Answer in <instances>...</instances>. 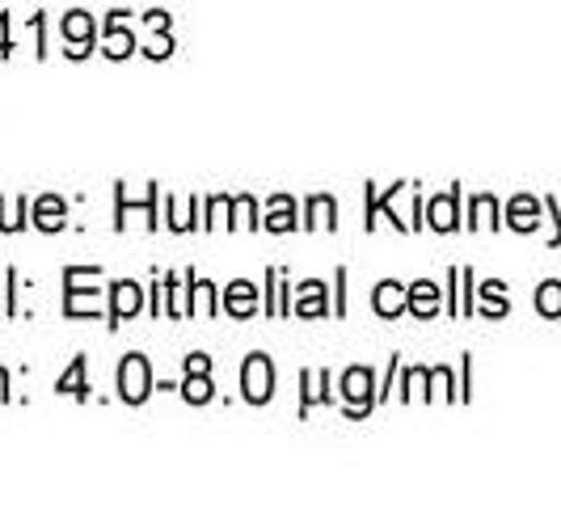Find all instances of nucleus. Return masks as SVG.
<instances>
[{
    "instance_id": "8",
    "label": "nucleus",
    "mask_w": 561,
    "mask_h": 506,
    "mask_svg": "<svg viewBox=\"0 0 561 506\" xmlns=\"http://www.w3.org/2000/svg\"><path fill=\"white\" fill-rule=\"evenodd\" d=\"M253 304H258L253 284H232V287H228V296H224V309H228L232 316H250Z\"/></svg>"
},
{
    "instance_id": "9",
    "label": "nucleus",
    "mask_w": 561,
    "mask_h": 506,
    "mask_svg": "<svg viewBox=\"0 0 561 506\" xmlns=\"http://www.w3.org/2000/svg\"><path fill=\"white\" fill-rule=\"evenodd\" d=\"M409 309L418 316H431L439 309V287L435 284H414L409 287Z\"/></svg>"
},
{
    "instance_id": "3",
    "label": "nucleus",
    "mask_w": 561,
    "mask_h": 506,
    "mask_svg": "<svg viewBox=\"0 0 561 506\" xmlns=\"http://www.w3.org/2000/svg\"><path fill=\"white\" fill-rule=\"evenodd\" d=\"M207 368H212V359L207 354H190L187 359V384H182V393H187V401L194 406H203V401H212V380H207Z\"/></svg>"
},
{
    "instance_id": "20",
    "label": "nucleus",
    "mask_w": 561,
    "mask_h": 506,
    "mask_svg": "<svg viewBox=\"0 0 561 506\" xmlns=\"http://www.w3.org/2000/svg\"><path fill=\"white\" fill-rule=\"evenodd\" d=\"M0 51H9V43H4V22H0Z\"/></svg>"
},
{
    "instance_id": "17",
    "label": "nucleus",
    "mask_w": 561,
    "mask_h": 506,
    "mask_svg": "<svg viewBox=\"0 0 561 506\" xmlns=\"http://www.w3.org/2000/svg\"><path fill=\"white\" fill-rule=\"evenodd\" d=\"M106 47H110L106 56H115V60L131 51V43H127V34H123V22H110V43H106Z\"/></svg>"
},
{
    "instance_id": "6",
    "label": "nucleus",
    "mask_w": 561,
    "mask_h": 506,
    "mask_svg": "<svg viewBox=\"0 0 561 506\" xmlns=\"http://www.w3.org/2000/svg\"><path fill=\"white\" fill-rule=\"evenodd\" d=\"M63 34L76 43V51H72V56H85V51H89V43H94V22H89V13H68Z\"/></svg>"
},
{
    "instance_id": "7",
    "label": "nucleus",
    "mask_w": 561,
    "mask_h": 506,
    "mask_svg": "<svg viewBox=\"0 0 561 506\" xmlns=\"http://www.w3.org/2000/svg\"><path fill=\"white\" fill-rule=\"evenodd\" d=\"M406 304H409V296L402 291V284H393V279H389V284L375 287V313L380 316H397Z\"/></svg>"
},
{
    "instance_id": "15",
    "label": "nucleus",
    "mask_w": 561,
    "mask_h": 506,
    "mask_svg": "<svg viewBox=\"0 0 561 506\" xmlns=\"http://www.w3.org/2000/svg\"><path fill=\"white\" fill-rule=\"evenodd\" d=\"M266 228H275V232H287V228H296L291 220V198H275V207H271V220Z\"/></svg>"
},
{
    "instance_id": "18",
    "label": "nucleus",
    "mask_w": 561,
    "mask_h": 506,
    "mask_svg": "<svg viewBox=\"0 0 561 506\" xmlns=\"http://www.w3.org/2000/svg\"><path fill=\"white\" fill-rule=\"evenodd\" d=\"M532 212H536V207H532V198H515V203H511V224H515V228H532Z\"/></svg>"
},
{
    "instance_id": "16",
    "label": "nucleus",
    "mask_w": 561,
    "mask_h": 506,
    "mask_svg": "<svg viewBox=\"0 0 561 506\" xmlns=\"http://www.w3.org/2000/svg\"><path fill=\"white\" fill-rule=\"evenodd\" d=\"M536 304H540V313L558 316V313H561V284H545V287H540Z\"/></svg>"
},
{
    "instance_id": "19",
    "label": "nucleus",
    "mask_w": 561,
    "mask_h": 506,
    "mask_svg": "<svg viewBox=\"0 0 561 506\" xmlns=\"http://www.w3.org/2000/svg\"><path fill=\"white\" fill-rule=\"evenodd\" d=\"M194 309H203V313L216 309V304H212V284H194Z\"/></svg>"
},
{
    "instance_id": "2",
    "label": "nucleus",
    "mask_w": 561,
    "mask_h": 506,
    "mask_svg": "<svg viewBox=\"0 0 561 506\" xmlns=\"http://www.w3.org/2000/svg\"><path fill=\"white\" fill-rule=\"evenodd\" d=\"M241 388H246V401H253V406L271 401V393H275V368H271L266 354H250V359H246Z\"/></svg>"
},
{
    "instance_id": "13",
    "label": "nucleus",
    "mask_w": 561,
    "mask_h": 506,
    "mask_svg": "<svg viewBox=\"0 0 561 506\" xmlns=\"http://www.w3.org/2000/svg\"><path fill=\"white\" fill-rule=\"evenodd\" d=\"M296 313H309V316H321V313H325V300H321V284H305V287H300Z\"/></svg>"
},
{
    "instance_id": "10",
    "label": "nucleus",
    "mask_w": 561,
    "mask_h": 506,
    "mask_svg": "<svg viewBox=\"0 0 561 506\" xmlns=\"http://www.w3.org/2000/svg\"><path fill=\"white\" fill-rule=\"evenodd\" d=\"M34 220H38V228H43V232H56V228H63V203L56 198V194H47V198L38 203Z\"/></svg>"
},
{
    "instance_id": "5",
    "label": "nucleus",
    "mask_w": 561,
    "mask_h": 506,
    "mask_svg": "<svg viewBox=\"0 0 561 506\" xmlns=\"http://www.w3.org/2000/svg\"><path fill=\"white\" fill-rule=\"evenodd\" d=\"M140 313V287L131 284V279H123V284H115V309H110V325H119V321H127V316Z\"/></svg>"
},
{
    "instance_id": "4",
    "label": "nucleus",
    "mask_w": 561,
    "mask_h": 506,
    "mask_svg": "<svg viewBox=\"0 0 561 506\" xmlns=\"http://www.w3.org/2000/svg\"><path fill=\"white\" fill-rule=\"evenodd\" d=\"M343 397L355 406V413L363 410V406H372V372L368 368H350L343 376Z\"/></svg>"
},
{
    "instance_id": "12",
    "label": "nucleus",
    "mask_w": 561,
    "mask_h": 506,
    "mask_svg": "<svg viewBox=\"0 0 561 506\" xmlns=\"http://www.w3.org/2000/svg\"><path fill=\"white\" fill-rule=\"evenodd\" d=\"M330 216H338V207H334V198H325V194H317L309 203V228H334Z\"/></svg>"
},
{
    "instance_id": "11",
    "label": "nucleus",
    "mask_w": 561,
    "mask_h": 506,
    "mask_svg": "<svg viewBox=\"0 0 561 506\" xmlns=\"http://www.w3.org/2000/svg\"><path fill=\"white\" fill-rule=\"evenodd\" d=\"M431 228H439V232H447V228H456V190H452V194H443V198H435V203H431Z\"/></svg>"
},
{
    "instance_id": "14",
    "label": "nucleus",
    "mask_w": 561,
    "mask_h": 506,
    "mask_svg": "<svg viewBox=\"0 0 561 506\" xmlns=\"http://www.w3.org/2000/svg\"><path fill=\"white\" fill-rule=\"evenodd\" d=\"M60 393H72V397H85L89 388H85V359H76L72 368H68V376H60Z\"/></svg>"
},
{
    "instance_id": "1",
    "label": "nucleus",
    "mask_w": 561,
    "mask_h": 506,
    "mask_svg": "<svg viewBox=\"0 0 561 506\" xmlns=\"http://www.w3.org/2000/svg\"><path fill=\"white\" fill-rule=\"evenodd\" d=\"M153 393V372H148V359L144 354H127L119 363V397L140 406L144 397Z\"/></svg>"
}]
</instances>
